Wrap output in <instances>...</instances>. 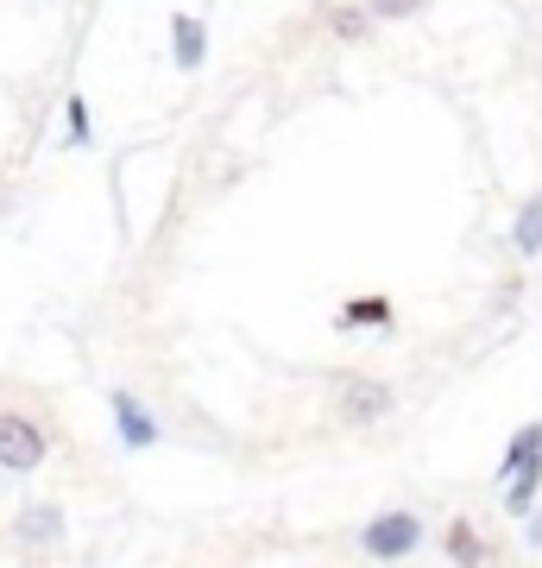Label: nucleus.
Masks as SVG:
<instances>
[{
  "label": "nucleus",
  "mask_w": 542,
  "mask_h": 568,
  "mask_svg": "<svg viewBox=\"0 0 542 568\" xmlns=\"http://www.w3.org/2000/svg\"><path fill=\"white\" fill-rule=\"evenodd\" d=\"M44 448H51V436H44L32 417L0 410V467H7V474H32V467L44 462Z\"/></svg>",
  "instance_id": "f257e3e1"
},
{
  "label": "nucleus",
  "mask_w": 542,
  "mask_h": 568,
  "mask_svg": "<svg viewBox=\"0 0 542 568\" xmlns=\"http://www.w3.org/2000/svg\"><path fill=\"white\" fill-rule=\"evenodd\" d=\"M417 537H422L417 511H379V518L360 530V549H366V556H379V562H391V556H410Z\"/></svg>",
  "instance_id": "f03ea898"
},
{
  "label": "nucleus",
  "mask_w": 542,
  "mask_h": 568,
  "mask_svg": "<svg viewBox=\"0 0 542 568\" xmlns=\"http://www.w3.org/2000/svg\"><path fill=\"white\" fill-rule=\"evenodd\" d=\"M108 405H114V424H121V443L126 448H152V443H158V424L140 410V398H133V392H114Z\"/></svg>",
  "instance_id": "7ed1b4c3"
},
{
  "label": "nucleus",
  "mask_w": 542,
  "mask_h": 568,
  "mask_svg": "<svg viewBox=\"0 0 542 568\" xmlns=\"http://www.w3.org/2000/svg\"><path fill=\"white\" fill-rule=\"evenodd\" d=\"M391 297H354V304H341V316H335V328H391Z\"/></svg>",
  "instance_id": "20e7f679"
},
{
  "label": "nucleus",
  "mask_w": 542,
  "mask_h": 568,
  "mask_svg": "<svg viewBox=\"0 0 542 568\" xmlns=\"http://www.w3.org/2000/svg\"><path fill=\"white\" fill-rule=\"evenodd\" d=\"M385 405H391V392L372 386V379H360V386L341 398V417L347 424H372V417H385Z\"/></svg>",
  "instance_id": "39448f33"
},
{
  "label": "nucleus",
  "mask_w": 542,
  "mask_h": 568,
  "mask_svg": "<svg viewBox=\"0 0 542 568\" xmlns=\"http://www.w3.org/2000/svg\"><path fill=\"white\" fill-rule=\"evenodd\" d=\"M511 241H518L523 260H536V253H542V196H530V203L518 209V227H511Z\"/></svg>",
  "instance_id": "423d86ee"
},
{
  "label": "nucleus",
  "mask_w": 542,
  "mask_h": 568,
  "mask_svg": "<svg viewBox=\"0 0 542 568\" xmlns=\"http://www.w3.org/2000/svg\"><path fill=\"white\" fill-rule=\"evenodd\" d=\"M171 32H177V70H196L202 51H208V39H202V20L177 13V20H171Z\"/></svg>",
  "instance_id": "0eeeda50"
},
{
  "label": "nucleus",
  "mask_w": 542,
  "mask_h": 568,
  "mask_svg": "<svg viewBox=\"0 0 542 568\" xmlns=\"http://www.w3.org/2000/svg\"><path fill=\"white\" fill-rule=\"evenodd\" d=\"M530 455H542V424H523V429H518V443L499 455V480H511V474H518Z\"/></svg>",
  "instance_id": "6e6552de"
},
{
  "label": "nucleus",
  "mask_w": 542,
  "mask_h": 568,
  "mask_svg": "<svg viewBox=\"0 0 542 568\" xmlns=\"http://www.w3.org/2000/svg\"><path fill=\"white\" fill-rule=\"evenodd\" d=\"M536 487H542V455H530V462L518 467V487L504 493V506H511V511H530V506H536Z\"/></svg>",
  "instance_id": "1a4fd4ad"
},
{
  "label": "nucleus",
  "mask_w": 542,
  "mask_h": 568,
  "mask_svg": "<svg viewBox=\"0 0 542 568\" xmlns=\"http://www.w3.org/2000/svg\"><path fill=\"white\" fill-rule=\"evenodd\" d=\"M321 20H328V32H335V39H366L372 13H366V7H321Z\"/></svg>",
  "instance_id": "9d476101"
},
{
  "label": "nucleus",
  "mask_w": 542,
  "mask_h": 568,
  "mask_svg": "<svg viewBox=\"0 0 542 568\" xmlns=\"http://www.w3.org/2000/svg\"><path fill=\"white\" fill-rule=\"evenodd\" d=\"M58 530H63V511H58V506H39V511H25V518H20V537H25V544H51Z\"/></svg>",
  "instance_id": "9b49d317"
},
{
  "label": "nucleus",
  "mask_w": 542,
  "mask_h": 568,
  "mask_svg": "<svg viewBox=\"0 0 542 568\" xmlns=\"http://www.w3.org/2000/svg\"><path fill=\"white\" fill-rule=\"evenodd\" d=\"M448 556H454V562H485V544L473 537V525H467V518H454V525H448Z\"/></svg>",
  "instance_id": "f8f14e48"
},
{
  "label": "nucleus",
  "mask_w": 542,
  "mask_h": 568,
  "mask_svg": "<svg viewBox=\"0 0 542 568\" xmlns=\"http://www.w3.org/2000/svg\"><path fill=\"white\" fill-rule=\"evenodd\" d=\"M422 7H429V0H366V13H379V20H410Z\"/></svg>",
  "instance_id": "ddd939ff"
},
{
  "label": "nucleus",
  "mask_w": 542,
  "mask_h": 568,
  "mask_svg": "<svg viewBox=\"0 0 542 568\" xmlns=\"http://www.w3.org/2000/svg\"><path fill=\"white\" fill-rule=\"evenodd\" d=\"M63 121H70V140H89V102H82V95H70V108H63Z\"/></svg>",
  "instance_id": "4468645a"
}]
</instances>
